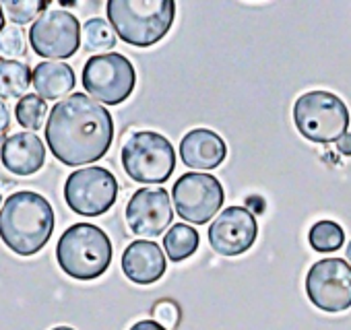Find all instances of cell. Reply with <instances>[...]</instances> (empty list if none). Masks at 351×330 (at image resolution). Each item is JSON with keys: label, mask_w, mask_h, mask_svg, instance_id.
I'll return each mask as SVG.
<instances>
[{"label": "cell", "mask_w": 351, "mask_h": 330, "mask_svg": "<svg viewBox=\"0 0 351 330\" xmlns=\"http://www.w3.org/2000/svg\"><path fill=\"white\" fill-rule=\"evenodd\" d=\"M46 140L52 155L71 168L99 161L114 140L112 114L93 97L75 93L52 107Z\"/></svg>", "instance_id": "6da1fadb"}, {"label": "cell", "mask_w": 351, "mask_h": 330, "mask_svg": "<svg viewBox=\"0 0 351 330\" xmlns=\"http://www.w3.org/2000/svg\"><path fill=\"white\" fill-rule=\"evenodd\" d=\"M52 231V205L38 192H15L0 209V240L19 256L38 254L50 242Z\"/></svg>", "instance_id": "7a4b0ae2"}, {"label": "cell", "mask_w": 351, "mask_h": 330, "mask_svg": "<svg viewBox=\"0 0 351 330\" xmlns=\"http://www.w3.org/2000/svg\"><path fill=\"white\" fill-rule=\"evenodd\" d=\"M108 19L116 36L136 48L161 42L173 25V0H110Z\"/></svg>", "instance_id": "3957f363"}, {"label": "cell", "mask_w": 351, "mask_h": 330, "mask_svg": "<svg viewBox=\"0 0 351 330\" xmlns=\"http://www.w3.org/2000/svg\"><path fill=\"white\" fill-rule=\"evenodd\" d=\"M56 258L69 277L93 281L101 277L112 262V242L99 227L77 223L60 236Z\"/></svg>", "instance_id": "277c9868"}, {"label": "cell", "mask_w": 351, "mask_h": 330, "mask_svg": "<svg viewBox=\"0 0 351 330\" xmlns=\"http://www.w3.org/2000/svg\"><path fill=\"white\" fill-rule=\"evenodd\" d=\"M349 122V107L330 91H308L293 103V124L298 132L312 142H337L347 134Z\"/></svg>", "instance_id": "5b68a950"}, {"label": "cell", "mask_w": 351, "mask_h": 330, "mask_svg": "<svg viewBox=\"0 0 351 330\" xmlns=\"http://www.w3.org/2000/svg\"><path fill=\"white\" fill-rule=\"evenodd\" d=\"M122 168L134 182L161 184L173 174L176 151L163 134L138 130L122 144Z\"/></svg>", "instance_id": "8992f818"}, {"label": "cell", "mask_w": 351, "mask_h": 330, "mask_svg": "<svg viewBox=\"0 0 351 330\" xmlns=\"http://www.w3.org/2000/svg\"><path fill=\"white\" fill-rule=\"evenodd\" d=\"M134 85L136 71L132 62L118 52L91 56L83 66V87L95 101L118 105L130 97Z\"/></svg>", "instance_id": "52a82bcc"}, {"label": "cell", "mask_w": 351, "mask_h": 330, "mask_svg": "<svg viewBox=\"0 0 351 330\" xmlns=\"http://www.w3.org/2000/svg\"><path fill=\"white\" fill-rule=\"evenodd\" d=\"M118 199V180L99 165L73 172L64 184V201L69 209L83 217H99L108 213Z\"/></svg>", "instance_id": "ba28073f"}, {"label": "cell", "mask_w": 351, "mask_h": 330, "mask_svg": "<svg viewBox=\"0 0 351 330\" xmlns=\"http://www.w3.org/2000/svg\"><path fill=\"white\" fill-rule=\"evenodd\" d=\"M171 201L184 221L203 225L211 221L223 207V186L211 174L191 172L173 182Z\"/></svg>", "instance_id": "9c48e42d"}, {"label": "cell", "mask_w": 351, "mask_h": 330, "mask_svg": "<svg viewBox=\"0 0 351 330\" xmlns=\"http://www.w3.org/2000/svg\"><path fill=\"white\" fill-rule=\"evenodd\" d=\"M306 295L322 312L337 314L351 307V264L343 258H322L306 275Z\"/></svg>", "instance_id": "30bf717a"}, {"label": "cell", "mask_w": 351, "mask_h": 330, "mask_svg": "<svg viewBox=\"0 0 351 330\" xmlns=\"http://www.w3.org/2000/svg\"><path fill=\"white\" fill-rule=\"evenodd\" d=\"M29 44L44 58H71L81 46V25L75 15L54 9L46 11L29 29Z\"/></svg>", "instance_id": "8fae6325"}, {"label": "cell", "mask_w": 351, "mask_h": 330, "mask_svg": "<svg viewBox=\"0 0 351 330\" xmlns=\"http://www.w3.org/2000/svg\"><path fill=\"white\" fill-rule=\"evenodd\" d=\"M258 236V223L250 209L230 207L221 211L209 227L211 248L221 256H240L252 248Z\"/></svg>", "instance_id": "7c38bea8"}, {"label": "cell", "mask_w": 351, "mask_h": 330, "mask_svg": "<svg viewBox=\"0 0 351 330\" xmlns=\"http://www.w3.org/2000/svg\"><path fill=\"white\" fill-rule=\"evenodd\" d=\"M173 219L171 199L163 188H141L126 205V225L143 238H159Z\"/></svg>", "instance_id": "4fadbf2b"}, {"label": "cell", "mask_w": 351, "mask_h": 330, "mask_svg": "<svg viewBox=\"0 0 351 330\" xmlns=\"http://www.w3.org/2000/svg\"><path fill=\"white\" fill-rule=\"evenodd\" d=\"M180 157L186 168L209 172L226 161L228 147L217 132L209 128H195L184 134L180 142Z\"/></svg>", "instance_id": "5bb4252c"}, {"label": "cell", "mask_w": 351, "mask_h": 330, "mask_svg": "<svg viewBox=\"0 0 351 330\" xmlns=\"http://www.w3.org/2000/svg\"><path fill=\"white\" fill-rule=\"evenodd\" d=\"M0 159L9 172L17 176H32L44 168L46 149L38 134L17 132L11 134L0 147Z\"/></svg>", "instance_id": "9a60e30c"}, {"label": "cell", "mask_w": 351, "mask_h": 330, "mask_svg": "<svg viewBox=\"0 0 351 330\" xmlns=\"http://www.w3.org/2000/svg\"><path fill=\"white\" fill-rule=\"evenodd\" d=\"M165 254L155 242L136 240L122 254V270L136 285L157 283L165 275Z\"/></svg>", "instance_id": "2e32d148"}, {"label": "cell", "mask_w": 351, "mask_h": 330, "mask_svg": "<svg viewBox=\"0 0 351 330\" xmlns=\"http://www.w3.org/2000/svg\"><path fill=\"white\" fill-rule=\"evenodd\" d=\"M34 87L42 99L62 101L75 87V73L64 62H42L34 68Z\"/></svg>", "instance_id": "e0dca14e"}, {"label": "cell", "mask_w": 351, "mask_h": 330, "mask_svg": "<svg viewBox=\"0 0 351 330\" xmlns=\"http://www.w3.org/2000/svg\"><path fill=\"white\" fill-rule=\"evenodd\" d=\"M199 231L184 223L171 225V229L163 236V250L167 252V258L171 262H182L191 258L199 250Z\"/></svg>", "instance_id": "ac0fdd59"}, {"label": "cell", "mask_w": 351, "mask_h": 330, "mask_svg": "<svg viewBox=\"0 0 351 330\" xmlns=\"http://www.w3.org/2000/svg\"><path fill=\"white\" fill-rule=\"evenodd\" d=\"M29 85H34V73L15 60L0 62V99L25 97Z\"/></svg>", "instance_id": "d6986e66"}, {"label": "cell", "mask_w": 351, "mask_h": 330, "mask_svg": "<svg viewBox=\"0 0 351 330\" xmlns=\"http://www.w3.org/2000/svg\"><path fill=\"white\" fill-rule=\"evenodd\" d=\"M308 240L316 252H337L345 244V231L335 221H318L312 225Z\"/></svg>", "instance_id": "ffe728a7"}, {"label": "cell", "mask_w": 351, "mask_h": 330, "mask_svg": "<svg viewBox=\"0 0 351 330\" xmlns=\"http://www.w3.org/2000/svg\"><path fill=\"white\" fill-rule=\"evenodd\" d=\"M48 114V105H46V99H42L38 93L32 95L27 93L23 99H19L17 103V110H15V116H17V122L27 128V130H38L44 126V118Z\"/></svg>", "instance_id": "44dd1931"}, {"label": "cell", "mask_w": 351, "mask_h": 330, "mask_svg": "<svg viewBox=\"0 0 351 330\" xmlns=\"http://www.w3.org/2000/svg\"><path fill=\"white\" fill-rule=\"evenodd\" d=\"M85 48L99 52V50H112L116 46V31L114 27L104 19H89L83 29Z\"/></svg>", "instance_id": "7402d4cb"}, {"label": "cell", "mask_w": 351, "mask_h": 330, "mask_svg": "<svg viewBox=\"0 0 351 330\" xmlns=\"http://www.w3.org/2000/svg\"><path fill=\"white\" fill-rule=\"evenodd\" d=\"M3 9L13 23L25 25L34 21L36 17L40 19L44 11L48 9V3H44V0H7Z\"/></svg>", "instance_id": "603a6c76"}, {"label": "cell", "mask_w": 351, "mask_h": 330, "mask_svg": "<svg viewBox=\"0 0 351 330\" xmlns=\"http://www.w3.org/2000/svg\"><path fill=\"white\" fill-rule=\"evenodd\" d=\"M151 314H153V320H155L157 324H161L165 330L178 328L180 318H182V312H180L178 303L171 301V299H159V301L153 305Z\"/></svg>", "instance_id": "cb8c5ba5"}, {"label": "cell", "mask_w": 351, "mask_h": 330, "mask_svg": "<svg viewBox=\"0 0 351 330\" xmlns=\"http://www.w3.org/2000/svg\"><path fill=\"white\" fill-rule=\"evenodd\" d=\"M23 48H25V40L17 27H7L0 34V56L3 58L7 60L19 58L23 54Z\"/></svg>", "instance_id": "d4e9b609"}, {"label": "cell", "mask_w": 351, "mask_h": 330, "mask_svg": "<svg viewBox=\"0 0 351 330\" xmlns=\"http://www.w3.org/2000/svg\"><path fill=\"white\" fill-rule=\"evenodd\" d=\"M337 151L341 153V155H347V157H351V132H347V134H343L337 142Z\"/></svg>", "instance_id": "484cf974"}, {"label": "cell", "mask_w": 351, "mask_h": 330, "mask_svg": "<svg viewBox=\"0 0 351 330\" xmlns=\"http://www.w3.org/2000/svg\"><path fill=\"white\" fill-rule=\"evenodd\" d=\"M130 330H165V328L161 324H157L155 320H141V322L132 324Z\"/></svg>", "instance_id": "4316f807"}, {"label": "cell", "mask_w": 351, "mask_h": 330, "mask_svg": "<svg viewBox=\"0 0 351 330\" xmlns=\"http://www.w3.org/2000/svg\"><path fill=\"white\" fill-rule=\"evenodd\" d=\"M9 124H11V116H9V110H7L5 101L0 99V134H3V132H7Z\"/></svg>", "instance_id": "83f0119b"}, {"label": "cell", "mask_w": 351, "mask_h": 330, "mask_svg": "<svg viewBox=\"0 0 351 330\" xmlns=\"http://www.w3.org/2000/svg\"><path fill=\"white\" fill-rule=\"evenodd\" d=\"M7 27H5V13H3V7H0V34H3Z\"/></svg>", "instance_id": "f1b7e54d"}, {"label": "cell", "mask_w": 351, "mask_h": 330, "mask_svg": "<svg viewBox=\"0 0 351 330\" xmlns=\"http://www.w3.org/2000/svg\"><path fill=\"white\" fill-rule=\"evenodd\" d=\"M347 260H349V264H351V242H349V246H347Z\"/></svg>", "instance_id": "f546056e"}, {"label": "cell", "mask_w": 351, "mask_h": 330, "mask_svg": "<svg viewBox=\"0 0 351 330\" xmlns=\"http://www.w3.org/2000/svg\"><path fill=\"white\" fill-rule=\"evenodd\" d=\"M52 330H75V328H71V326H56V328H52Z\"/></svg>", "instance_id": "4dcf8cb0"}, {"label": "cell", "mask_w": 351, "mask_h": 330, "mask_svg": "<svg viewBox=\"0 0 351 330\" xmlns=\"http://www.w3.org/2000/svg\"><path fill=\"white\" fill-rule=\"evenodd\" d=\"M0 203H3V196H0Z\"/></svg>", "instance_id": "1f68e13d"}]
</instances>
